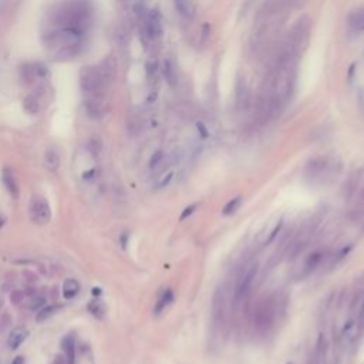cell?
Wrapping results in <instances>:
<instances>
[{
    "mask_svg": "<svg viewBox=\"0 0 364 364\" xmlns=\"http://www.w3.org/2000/svg\"><path fill=\"white\" fill-rule=\"evenodd\" d=\"M106 85L103 77L100 74L99 68L96 67H84L80 74V87L84 93L96 94Z\"/></svg>",
    "mask_w": 364,
    "mask_h": 364,
    "instance_id": "1",
    "label": "cell"
},
{
    "mask_svg": "<svg viewBox=\"0 0 364 364\" xmlns=\"http://www.w3.org/2000/svg\"><path fill=\"white\" fill-rule=\"evenodd\" d=\"M273 319H275V309L270 300H263L262 303H259V306L255 310L253 315V323L255 327L260 333H265L270 329Z\"/></svg>",
    "mask_w": 364,
    "mask_h": 364,
    "instance_id": "2",
    "label": "cell"
},
{
    "mask_svg": "<svg viewBox=\"0 0 364 364\" xmlns=\"http://www.w3.org/2000/svg\"><path fill=\"white\" fill-rule=\"evenodd\" d=\"M29 212H30L32 221L37 225L49 224L51 219V209H50L49 202L46 201V198L39 197V195L33 197L30 201Z\"/></svg>",
    "mask_w": 364,
    "mask_h": 364,
    "instance_id": "3",
    "label": "cell"
},
{
    "mask_svg": "<svg viewBox=\"0 0 364 364\" xmlns=\"http://www.w3.org/2000/svg\"><path fill=\"white\" fill-rule=\"evenodd\" d=\"M256 263L250 265L248 269H246V272L243 273V276L240 278L239 286H238V290H236V296H238V298H243V296H246L249 292H250V288H252L253 281H255V278H256Z\"/></svg>",
    "mask_w": 364,
    "mask_h": 364,
    "instance_id": "4",
    "label": "cell"
},
{
    "mask_svg": "<svg viewBox=\"0 0 364 364\" xmlns=\"http://www.w3.org/2000/svg\"><path fill=\"white\" fill-rule=\"evenodd\" d=\"M2 181L5 184L6 190L9 191V194H10L12 197L17 198V197H19V184H17L16 181V176L13 175V172H12L9 168H5V169H3Z\"/></svg>",
    "mask_w": 364,
    "mask_h": 364,
    "instance_id": "5",
    "label": "cell"
},
{
    "mask_svg": "<svg viewBox=\"0 0 364 364\" xmlns=\"http://www.w3.org/2000/svg\"><path fill=\"white\" fill-rule=\"evenodd\" d=\"M224 292L218 289L214 295V303H212V313L216 323H221L224 319Z\"/></svg>",
    "mask_w": 364,
    "mask_h": 364,
    "instance_id": "6",
    "label": "cell"
},
{
    "mask_svg": "<svg viewBox=\"0 0 364 364\" xmlns=\"http://www.w3.org/2000/svg\"><path fill=\"white\" fill-rule=\"evenodd\" d=\"M27 336H29V330H27V329H23V327H17V329H15V330L10 333V336H9L8 340L9 347L12 348V350L19 348V346L27 339Z\"/></svg>",
    "mask_w": 364,
    "mask_h": 364,
    "instance_id": "7",
    "label": "cell"
},
{
    "mask_svg": "<svg viewBox=\"0 0 364 364\" xmlns=\"http://www.w3.org/2000/svg\"><path fill=\"white\" fill-rule=\"evenodd\" d=\"M61 347L66 354L67 364H74L75 360V343L74 337L71 334H67L64 339L61 340Z\"/></svg>",
    "mask_w": 364,
    "mask_h": 364,
    "instance_id": "8",
    "label": "cell"
},
{
    "mask_svg": "<svg viewBox=\"0 0 364 364\" xmlns=\"http://www.w3.org/2000/svg\"><path fill=\"white\" fill-rule=\"evenodd\" d=\"M348 26L354 33L364 32V10H356L348 16Z\"/></svg>",
    "mask_w": 364,
    "mask_h": 364,
    "instance_id": "9",
    "label": "cell"
},
{
    "mask_svg": "<svg viewBox=\"0 0 364 364\" xmlns=\"http://www.w3.org/2000/svg\"><path fill=\"white\" fill-rule=\"evenodd\" d=\"M162 73L165 77V81L171 87H175L178 84V74H176V68H175L174 63L171 60H165L164 61V67H162Z\"/></svg>",
    "mask_w": 364,
    "mask_h": 364,
    "instance_id": "10",
    "label": "cell"
},
{
    "mask_svg": "<svg viewBox=\"0 0 364 364\" xmlns=\"http://www.w3.org/2000/svg\"><path fill=\"white\" fill-rule=\"evenodd\" d=\"M174 2V6L176 9V12L181 15V16L191 19V17L195 16V8L194 5L191 3V0H172Z\"/></svg>",
    "mask_w": 364,
    "mask_h": 364,
    "instance_id": "11",
    "label": "cell"
},
{
    "mask_svg": "<svg viewBox=\"0 0 364 364\" xmlns=\"http://www.w3.org/2000/svg\"><path fill=\"white\" fill-rule=\"evenodd\" d=\"M85 108H87V113H88L91 117L100 116L101 111H103L101 100H100L96 94H91L90 99L85 100Z\"/></svg>",
    "mask_w": 364,
    "mask_h": 364,
    "instance_id": "12",
    "label": "cell"
},
{
    "mask_svg": "<svg viewBox=\"0 0 364 364\" xmlns=\"http://www.w3.org/2000/svg\"><path fill=\"white\" fill-rule=\"evenodd\" d=\"M326 353H327V343H326L324 336L320 334L319 340H317V344H316L315 360H313L312 364H323L324 358H326Z\"/></svg>",
    "mask_w": 364,
    "mask_h": 364,
    "instance_id": "13",
    "label": "cell"
},
{
    "mask_svg": "<svg viewBox=\"0 0 364 364\" xmlns=\"http://www.w3.org/2000/svg\"><path fill=\"white\" fill-rule=\"evenodd\" d=\"M248 83H246V78L240 77L238 78V83H236V103L239 106H243L246 101H248Z\"/></svg>",
    "mask_w": 364,
    "mask_h": 364,
    "instance_id": "14",
    "label": "cell"
},
{
    "mask_svg": "<svg viewBox=\"0 0 364 364\" xmlns=\"http://www.w3.org/2000/svg\"><path fill=\"white\" fill-rule=\"evenodd\" d=\"M78 292H80V285H78V282L75 281V279H67L64 282V286H63V296H64V299L70 300V299L75 298L78 295Z\"/></svg>",
    "mask_w": 364,
    "mask_h": 364,
    "instance_id": "15",
    "label": "cell"
},
{
    "mask_svg": "<svg viewBox=\"0 0 364 364\" xmlns=\"http://www.w3.org/2000/svg\"><path fill=\"white\" fill-rule=\"evenodd\" d=\"M172 300H174V293H172L171 290H165V293L162 295V298L158 300L157 306L154 309V313H155V315H159V313H161L169 303H172Z\"/></svg>",
    "mask_w": 364,
    "mask_h": 364,
    "instance_id": "16",
    "label": "cell"
},
{
    "mask_svg": "<svg viewBox=\"0 0 364 364\" xmlns=\"http://www.w3.org/2000/svg\"><path fill=\"white\" fill-rule=\"evenodd\" d=\"M343 336L350 340H354L357 336H358V329H357V324L356 322H354V319H348L347 322L344 323Z\"/></svg>",
    "mask_w": 364,
    "mask_h": 364,
    "instance_id": "17",
    "label": "cell"
},
{
    "mask_svg": "<svg viewBox=\"0 0 364 364\" xmlns=\"http://www.w3.org/2000/svg\"><path fill=\"white\" fill-rule=\"evenodd\" d=\"M322 257L323 255L320 252H315V253H312V255H309L306 259V273H310L312 270H315L316 267L319 266V263L322 262Z\"/></svg>",
    "mask_w": 364,
    "mask_h": 364,
    "instance_id": "18",
    "label": "cell"
},
{
    "mask_svg": "<svg viewBox=\"0 0 364 364\" xmlns=\"http://www.w3.org/2000/svg\"><path fill=\"white\" fill-rule=\"evenodd\" d=\"M57 310H58V306H54V305H50V306L43 307L42 310L37 313V316H36V322L42 323V322H44V320H47V319L54 315Z\"/></svg>",
    "mask_w": 364,
    "mask_h": 364,
    "instance_id": "19",
    "label": "cell"
},
{
    "mask_svg": "<svg viewBox=\"0 0 364 364\" xmlns=\"http://www.w3.org/2000/svg\"><path fill=\"white\" fill-rule=\"evenodd\" d=\"M25 108L29 111V113H32V114H36L37 111H39V100H37V96H34V94H30V96H27L25 100Z\"/></svg>",
    "mask_w": 364,
    "mask_h": 364,
    "instance_id": "20",
    "label": "cell"
},
{
    "mask_svg": "<svg viewBox=\"0 0 364 364\" xmlns=\"http://www.w3.org/2000/svg\"><path fill=\"white\" fill-rule=\"evenodd\" d=\"M240 202H242V197H235V198H232L231 201H229V202L224 207L222 214H224V215H231V214H233V212L240 207Z\"/></svg>",
    "mask_w": 364,
    "mask_h": 364,
    "instance_id": "21",
    "label": "cell"
},
{
    "mask_svg": "<svg viewBox=\"0 0 364 364\" xmlns=\"http://www.w3.org/2000/svg\"><path fill=\"white\" fill-rule=\"evenodd\" d=\"M88 310H90L91 313L96 316V317H99V319L103 317V315H104V310H103V307H101V305H100L97 300H93V302H91L90 305H88Z\"/></svg>",
    "mask_w": 364,
    "mask_h": 364,
    "instance_id": "22",
    "label": "cell"
},
{
    "mask_svg": "<svg viewBox=\"0 0 364 364\" xmlns=\"http://www.w3.org/2000/svg\"><path fill=\"white\" fill-rule=\"evenodd\" d=\"M145 70H147L148 80H152V78H155V75H157L158 73V64L155 61H148V63L145 64Z\"/></svg>",
    "mask_w": 364,
    "mask_h": 364,
    "instance_id": "23",
    "label": "cell"
},
{
    "mask_svg": "<svg viewBox=\"0 0 364 364\" xmlns=\"http://www.w3.org/2000/svg\"><path fill=\"white\" fill-rule=\"evenodd\" d=\"M33 70H34V74L37 75V77H40V78H46L47 75H49V70H47V67L43 66L40 63H36L33 64Z\"/></svg>",
    "mask_w": 364,
    "mask_h": 364,
    "instance_id": "24",
    "label": "cell"
},
{
    "mask_svg": "<svg viewBox=\"0 0 364 364\" xmlns=\"http://www.w3.org/2000/svg\"><path fill=\"white\" fill-rule=\"evenodd\" d=\"M162 157H164V152H162V151H155V152L152 154L151 159H149V168H151V169L157 168L158 164L161 162Z\"/></svg>",
    "mask_w": 364,
    "mask_h": 364,
    "instance_id": "25",
    "label": "cell"
},
{
    "mask_svg": "<svg viewBox=\"0 0 364 364\" xmlns=\"http://www.w3.org/2000/svg\"><path fill=\"white\" fill-rule=\"evenodd\" d=\"M199 207V204H192V205H190V207H187L184 211H182V214L181 216H179V221H184V219H187L188 216H191L197 209H198Z\"/></svg>",
    "mask_w": 364,
    "mask_h": 364,
    "instance_id": "26",
    "label": "cell"
},
{
    "mask_svg": "<svg viewBox=\"0 0 364 364\" xmlns=\"http://www.w3.org/2000/svg\"><path fill=\"white\" fill-rule=\"evenodd\" d=\"M172 176H174V172H172V171H171V172H168L166 175H162V178H161V179L157 182L158 188H165L166 185H168V184L171 182Z\"/></svg>",
    "mask_w": 364,
    "mask_h": 364,
    "instance_id": "27",
    "label": "cell"
},
{
    "mask_svg": "<svg viewBox=\"0 0 364 364\" xmlns=\"http://www.w3.org/2000/svg\"><path fill=\"white\" fill-rule=\"evenodd\" d=\"M46 161H47V164H49L51 168H56L58 165V157L57 154H54V152H47L46 154Z\"/></svg>",
    "mask_w": 364,
    "mask_h": 364,
    "instance_id": "28",
    "label": "cell"
},
{
    "mask_svg": "<svg viewBox=\"0 0 364 364\" xmlns=\"http://www.w3.org/2000/svg\"><path fill=\"white\" fill-rule=\"evenodd\" d=\"M282 226H283V222H282V221H279V224H276V226L273 228V231L270 232V235H269V238L266 239V242H265L266 245H267V243H270V242H273V240H275V238L278 236V233L281 232Z\"/></svg>",
    "mask_w": 364,
    "mask_h": 364,
    "instance_id": "29",
    "label": "cell"
},
{
    "mask_svg": "<svg viewBox=\"0 0 364 364\" xmlns=\"http://www.w3.org/2000/svg\"><path fill=\"white\" fill-rule=\"evenodd\" d=\"M197 128H198V133L201 134V137H202V138H208L209 133H208L207 127H205L204 123H197Z\"/></svg>",
    "mask_w": 364,
    "mask_h": 364,
    "instance_id": "30",
    "label": "cell"
},
{
    "mask_svg": "<svg viewBox=\"0 0 364 364\" xmlns=\"http://www.w3.org/2000/svg\"><path fill=\"white\" fill-rule=\"evenodd\" d=\"M353 249V245H348V246H344V248L341 249L339 252V255H337V260H340V259H343V257H346L350 253V250Z\"/></svg>",
    "mask_w": 364,
    "mask_h": 364,
    "instance_id": "31",
    "label": "cell"
},
{
    "mask_svg": "<svg viewBox=\"0 0 364 364\" xmlns=\"http://www.w3.org/2000/svg\"><path fill=\"white\" fill-rule=\"evenodd\" d=\"M43 302H44V298H42V296H40V298L33 299V303L30 305V309H32V310L37 309V307L40 306V305H43Z\"/></svg>",
    "mask_w": 364,
    "mask_h": 364,
    "instance_id": "32",
    "label": "cell"
},
{
    "mask_svg": "<svg viewBox=\"0 0 364 364\" xmlns=\"http://www.w3.org/2000/svg\"><path fill=\"white\" fill-rule=\"evenodd\" d=\"M202 34H204V36H202V37H204L202 40L207 42L209 34H211V27H209V25H204V27H202Z\"/></svg>",
    "mask_w": 364,
    "mask_h": 364,
    "instance_id": "33",
    "label": "cell"
},
{
    "mask_svg": "<svg viewBox=\"0 0 364 364\" xmlns=\"http://www.w3.org/2000/svg\"><path fill=\"white\" fill-rule=\"evenodd\" d=\"M10 364H25V357H22V356L16 357V358H15V360H13V361H12Z\"/></svg>",
    "mask_w": 364,
    "mask_h": 364,
    "instance_id": "34",
    "label": "cell"
},
{
    "mask_svg": "<svg viewBox=\"0 0 364 364\" xmlns=\"http://www.w3.org/2000/svg\"><path fill=\"white\" fill-rule=\"evenodd\" d=\"M93 295H96V296L101 295V289H99V288H94V289H93Z\"/></svg>",
    "mask_w": 364,
    "mask_h": 364,
    "instance_id": "35",
    "label": "cell"
},
{
    "mask_svg": "<svg viewBox=\"0 0 364 364\" xmlns=\"http://www.w3.org/2000/svg\"><path fill=\"white\" fill-rule=\"evenodd\" d=\"M361 316H364V303H363V307H361Z\"/></svg>",
    "mask_w": 364,
    "mask_h": 364,
    "instance_id": "36",
    "label": "cell"
}]
</instances>
